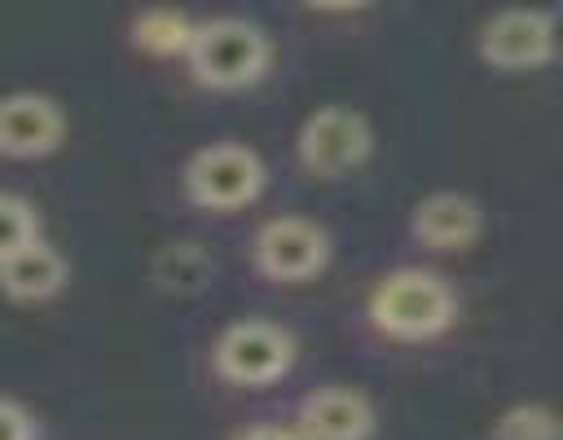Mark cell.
Masks as SVG:
<instances>
[{
	"label": "cell",
	"instance_id": "obj_5",
	"mask_svg": "<svg viewBox=\"0 0 563 440\" xmlns=\"http://www.w3.org/2000/svg\"><path fill=\"white\" fill-rule=\"evenodd\" d=\"M216 374L242 387L277 383L295 361V339L273 321H238L216 339Z\"/></svg>",
	"mask_w": 563,
	"mask_h": 440
},
{
	"label": "cell",
	"instance_id": "obj_2",
	"mask_svg": "<svg viewBox=\"0 0 563 440\" xmlns=\"http://www.w3.org/2000/svg\"><path fill=\"white\" fill-rule=\"evenodd\" d=\"M369 317L383 334L413 343V339H431V334L449 330L453 317H457V299L435 273L400 268V273H387L374 286Z\"/></svg>",
	"mask_w": 563,
	"mask_h": 440
},
{
	"label": "cell",
	"instance_id": "obj_3",
	"mask_svg": "<svg viewBox=\"0 0 563 440\" xmlns=\"http://www.w3.org/2000/svg\"><path fill=\"white\" fill-rule=\"evenodd\" d=\"M260 189H264V163L255 150L238 141L207 145L185 163V194L207 211H238L255 202Z\"/></svg>",
	"mask_w": 563,
	"mask_h": 440
},
{
	"label": "cell",
	"instance_id": "obj_8",
	"mask_svg": "<svg viewBox=\"0 0 563 440\" xmlns=\"http://www.w3.org/2000/svg\"><path fill=\"white\" fill-rule=\"evenodd\" d=\"M66 114L44 92H9L0 97V154L4 158H44L62 145Z\"/></svg>",
	"mask_w": 563,
	"mask_h": 440
},
{
	"label": "cell",
	"instance_id": "obj_4",
	"mask_svg": "<svg viewBox=\"0 0 563 440\" xmlns=\"http://www.w3.org/2000/svg\"><path fill=\"white\" fill-rule=\"evenodd\" d=\"M369 150H374V132H369L365 114H356L347 106H321L299 128V163L325 180L361 167L369 158Z\"/></svg>",
	"mask_w": 563,
	"mask_h": 440
},
{
	"label": "cell",
	"instance_id": "obj_10",
	"mask_svg": "<svg viewBox=\"0 0 563 440\" xmlns=\"http://www.w3.org/2000/svg\"><path fill=\"white\" fill-rule=\"evenodd\" d=\"M409 229L431 251H462L479 238L484 216H479V202L466 194H431L413 207Z\"/></svg>",
	"mask_w": 563,
	"mask_h": 440
},
{
	"label": "cell",
	"instance_id": "obj_9",
	"mask_svg": "<svg viewBox=\"0 0 563 440\" xmlns=\"http://www.w3.org/2000/svg\"><path fill=\"white\" fill-rule=\"evenodd\" d=\"M303 440H369L374 431V405L356 387H317L299 405Z\"/></svg>",
	"mask_w": 563,
	"mask_h": 440
},
{
	"label": "cell",
	"instance_id": "obj_12",
	"mask_svg": "<svg viewBox=\"0 0 563 440\" xmlns=\"http://www.w3.org/2000/svg\"><path fill=\"white\" fill-rule=\"evenodd\" d=\"M132 40L136 48L154 53V57H172V53H189V40H194V22L176 9H145L136 22H132Z\"/></svg>",
	"mask_w": 563,
	"mask_h": 440
},
{
	"label": "cell",
	"instance_id": "obj_11",
	"mask_svg": "<svg viewBox=\"0 0 563 440\" xmlns=\"http://www.w3.org/2000/svg\"><path fill=\"white\" fill-rule=\"evenodd\" d=\"M62 282H66V260L40 238L0 260V290L13 299H48L62 290Z\"/></svg>",
	"mask_w": 563,
	"mask_h": 440
},
{
	"label": "cell",
	"instance_id": "obj_15",
	"mask_svg": "<svg viewBox=\"0 0 563 440\" xmlns=\"http://www.w3.org/2000/svg\"><path fill=\"white\" fill-rule=\"evenodd\" d=\"M0 440H35V422L22 405L0 396Z\"/></svg>",
	"mask_w": 563,
	"mask_h": 440
},
{
	"label": "cell",
	"instance_id": "obj_1",
	"mask_svg": "<svg viewBox=\"0 0 563 440\" xmlns=\"http://www.w3.org/2000/svg\"><path fill=\"white\" fill-rule=\"evenodd\" d=\"M189 70L198 84L207 88H246L255 79H264L268 62H273V44L255 22L242 18H211L194 26L189 40Z\"/></svg>",
	"mask_w": 563,
	"mask_h": 440
},
{
	"label": "cell",
	"instance_id": "obj_14",
	"mask_svg": "<svg viewBox=\"0 0 563 440\" xmlns=\"http://www.w3.org/2000/svg\"><path fill=\"white\" fill-rule=\"evenodd\" d=\"M40 238V220H35V207L18 194H0V260L22 251L26 242Z\"/></svg>",
	"mask_w": 563,
	"mask_h": 440
},
{
	"label": "cell",
	"instance_id": "obj_16",
	"mask_svg": "<svg viewBox=\"0 0 563 440\" xmlns=\"http://www.w3.org/2000/svg\"><path fill=\"white\" fill-rule=\"evenodd\" d=\"M238 440H303V436L290 431V427H273V422H264V427H246Z\"/></svg>",
	"mask_w": 563,
	"mask_h": 440
},
{
	"label": "cell",
	"instance_id": "obj_6",
	"mask_svg": "<svg viewBox=\"0 0 563 440\" xmlns=\"http://www.w3.org/2000/svg\"><path fill=\"white\" fill-rule=\"evenodd\" d=\"M330 238L303 216H277L255 233V268L273 282H308L325 268Z\"/></svg>",
	"mask_w": 563,
	"mask_h": 440
},
{
	"label": "cell",
	"instance_id": "obj_7",
	"mask_svg": "<svg viewBox=\"0 0 563 440\" xmlns=\"http://www.w3.org/2000/svg\"><path fill=\"white\" fill-rule=\"evenodd\" d=\"M479 57L497 70H532L554 57V18L541 9H501L479 31Z\"/></svg>",
	"mask_w": 563,
	"mask_h": 440
},
{
	"label": "cell",
	"instance_id": "obj_13",
	"mask_svg": "<svg viewBox=\"0 0 563 440\" xmlns=\"http://www.w3.org/2000/svg\"><path fill=\"white\" fill-rule=\"evenodd\" d=\"M488 440H563V418L545 405H515L493 422Z\"/></svg>",
	"mask_w": 563,
	"mask_h": 440
},
{
	"label": "cell",
	"instance_id": "obj_17",
	"mask_svg": "<svg viewBox=\"0 0 563 440\" xmlns=\"http://www.w3.org/2000/svg\"><path fill=\"white\" fill-rule=\"evenodd\" d=\"M312 9H330V13H339V9H356V4H365V0H308Z\"/></svg>",
	"mask_w": 563,
	"mask_h": 440
}]
</instances>
